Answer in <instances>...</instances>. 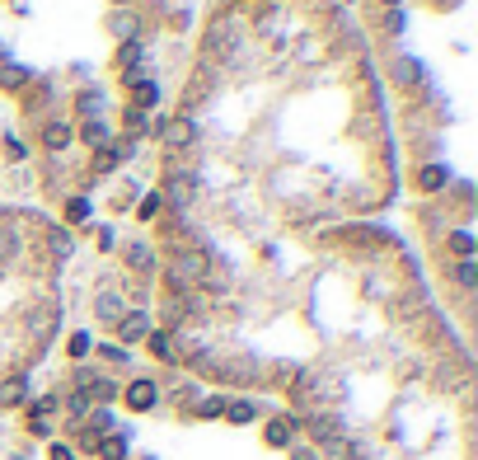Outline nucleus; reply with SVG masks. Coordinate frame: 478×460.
<instances>
[{"label": "nucleus", "instance_id": "31", "mask_svg": "<svg viewBox=\"0 0 478 460\" xmlns=\"http://www.w3.org/2000/svg\"><path fill=\"white\" fill-rule=\"evenodd\" d=\"M160 203H165L160 193H145V198H141V207H136V212H141V221H150V216L160 212Z\"/></svg>", "mask_w": 478, "mask_h": 460}, {"label": "nucleus", "instance_id": "20", "mask_svg": "<svg viewBox=\"0 0 478 460\" xmlns=\"http://www.w3.org/2000/svg\"><path fill=\"white\" fill-rule=\"evenodd\" d=\"M99 451L103 460H127V437H99Z\"/></svg>", "mask_w": 478, "mask_h": 460}, {"label": "nucleus", "instance_id": "40", "mask_svg": "<svg viewBox=\"0 0 478 460\" xmlns=\"http://www.w3.org/2000/svg\"><path fill=\"white\" fill-rule=\"evenodd\" d=\"M52 460H76V451H71V446H61V441H56V446H52Z\"/></svg>", "mask_w": 478, "mask_h": 460}, {"label": "nucleus", "instance_id": "14", "mask_svg": "<svg viewBox=\"0 0 478 460\" xmlns=\"http://www.w3.org/2000/svg\"><path fill=\"white\" fill-rule=\"evenodd\" d=\"M24 85H28V66L5 61V66H0V90H24Z\"/></svg>", "mask_w": 478, "mask_h": 460}, {"label": "nucleus", "instance_id": "25", "mask_svg": "<svg viewBox=\"0 0 478 460\" xmlns=\"http://www.w3.org/2000/svg\"><path fill=\"white\" fill-rule=\"evenodd\" d=\"M118 56H123V66H127V71H136V66H141V56H145V47L132 38V43H123V52H118Z\"/></svg>", "mask_w": 478, "mask_h": 460}, {"label": "nucleus", "instance_id": "19", "mask_svg": "<svg viewBox=\"0 0 478 460\" xmlns=\"http://www.w3.org/2000/svg\"><path fill=\"white\" fill-rule=\"evenodd\" d=\"M108 24H113V34L123 38V43H132V38H136V14H132V10H118Z\"/></svg>", "mask_w": 478, "mask_h": 460}, {"label": "nucleus", "instance_id": "2", "mask_svg": "<svg viewBox=\"0 0 478 460\" xmlns=\"http://www.w3.org/2000/svg\"><path fill=\"white\" fill-rule=\"evenodd\" d=\"M202 52L230 61V56L239 52V24H234V19H216L212 29H207V38H202Z\"/></svg>", "mask_w": 478, "mask_h": 460}, {"label": "nucleus", "instance_id": "28", "mask_svg": "<svg viewBox=\"0 0 478 460\" xmlns=\"http://www.w3.org/2000/svg\"><path fill=\"white\" fill-rule=\"evenodd\" d=\"M474 277H478L474 258H459V268H455V282H459V287H474Z\"/></svg>", "mask_w": 478, "mask_h": 460}, {"label": "nucleus", "instance_id": "30", "mask_svg": "<svg viewBox=\"0 0 478 460\" xmlns=\"http://www.w3.org/2000/svg\"><path fill=\"white\" fill-rule=\"evenodd\" d=\"M47 245H52V258H66L71 254V235H61V230H52V235H47Z\"/></svg>", "mask_w": 478, "mask_h": 460}, {"label": "nucleus", "instance_id": "37", "mask_svg": "<svg viewBox=\"0 0 478 460\" xmlns=\"http://www.w3.org/2000/svg\"><path fill=\"white\" fill-rule=\"evenodd\" d=\"M47 414H56V394H43L33 404V418H47Z\"/></svg>", "mask_w": 478, "mask_h": 460}, {"label": "nucleus", "instance_id": "15", "mask_svg": "<svg viewBox=\"0 0 478 460\" xmlns=\"http://www.w3.org/2000/svg\"><path fill=\"white\" fill-rule=\"evenodd\" d=\"M145 343H150V352H155L160 362H174V334H165V329H150V334H145Z\"/></svg>", "mask_w": 478, "mask_h": 460}, {"label": "nucleus", "instance_id": "29", "mask_svg": "<svg viewBox=\"0 0 478 460\" xmlns=\"http://www.w3.org/2000/svg\"><path fill=\"white\" fill-rule=\"evenodd\" d=\"M197 414H202V418H221V414H225V399H221V394L202 399V404H197Z\"/></svg>", "mask_w": 478, "mask_h": 460}, {"label": "nucleus", "instance_id": "7", "mask_svg": "<svg viewBox=\"0 0 478 460\" xmlns=\"http://www.w3.org/2000/svg\"><path fill=\"white\" fill-rule=\"evenodd\" d=\"M71 136H76V127L61 123V118H52V123L43 127V146H47V150H66V146H71Z\"/></svg>", "mask_w": 478, "mask_h": 460}, {"label": "nucleus", "instance_id": "16", "mask_svg": "<svg viewBox=\"0 0 478 460\" xmlns=\"http://www.w3.org/2000/svg\"><path fill=\"white\" fill-rule=\"evenodd\" d=\"M450 183V174H445L441 165H422V174H417V188L422 193H436V188H445Z\"/></svg>", "mask_w": 478, "mask_h": 460}, {"label": "nucleus", "instance_id": "39", "mask_svg": "<svg viewBox=\"0 0 478 460\" xmlns=\"http://www.w3.org/2000/svg\"><path fill=\"white\" fill-rule=\"evenodd\" d=\"M28 432H33V437H47L52 427H47V418H33V423H28Z\"/></svg>", "mask_w": 478, "mask_h": 460}, {"label": "nucleus", "instance_id": "36", "mask_svg": "<svg viewBox=\"0 0 478 460\" xmlns=\"http://www.w3.org/2000/svg\"><path fill=\"white\" fill-rule=\"evenodd\" d=\"M450 249H455V254H459V258H469V254H474V240H469V235H464V230H459V235H455V240H450Z\"/></svg>", "mask_w": 478, "mask_h": 460}, {"label": "nucleus", "instance_id": "26", "mask_svg": "<svg viewBox=\"0 0 478 460\" xmlns=\"http://www.w3.org/2000/svg\"><path fill=\"white\" fill-rule=\"evenodd\" d=\"M225 414H230V423H254V404H249V399H234V404H225Z\"/></svg>", "mask_w": 478, "mask_h": 460}, {"label": "nucleus", "instance_id": "1", "mask_svg": "<svg viewBox=\"0 0 478 460\" xmlns=\"http://www.w3.org/2000/svg\"><path fill=\"white\" fill-rule=\"evenodd\" d=\"M207 268H212V258L202 254V249H178V254L169 258V268H165V277H169V292H183V296H188L192 287H202Z\"/></svg>", "mask_w": 478, "mask_h": 460}, {"label": "nucleus", "instance_id": "22", "mask_svg": "<svg viewBox=\"0 0 478 460\" xmlns=\"http://www.w3.org/2000/svg\"><path fill=\"white\" fill-rule=\"evenodd\" d=\"M52 329H56V310L47 305V310H38V315H33V338H47Z\"/></svg>", "mask_w": 478, "mask_h": 460}, {"label": "nucleus", "instance_id": "13", "mask_svg": "<svg viewBox=\"0 0 478 460\" xmlns=\"http://www.w3.org/2000/svg\"><path fill=\"white\" fill-rule=\"evenodd\" d=\"M291 432H296V418H272L267 423V446H291Z\"/></svg>", "mask_w": 478, "mask_h": 460}, {"label": "nucleus", "instance_id": "17", "mask_svg": "<svg viewBox=\"0 0 478 460\" xmlns=\"http://www.w3.org/2000/svg\"><path fill=\"white\" fill-rule=\"evenodd\" d=\"M127 263H132L136 272H150V268H155V249H150V245H141V240H136V245L127 249Z\"/></svg>", "mask_w": 478, "mask_h": 460}, {"label": "nucleus", "instance_id": "35", "mask_svg": "<svg viewBox=\"0 0 478 460\" xmlns=\"http://www.w3.org/2000/svg\"><path fill=\"white\" fill-rule=\"evenodd\" d=\"M127 127H132V132H145V127H150V118H145L141 108H127Z\"/></svg>", "mask_w": 478, "mask_h": 460}, {"label": "nucleus", "instance_id": "12", "mask_svg": "<svg viewBox=\"0 0 478 460\" xmlns=\"http://www.w3.org/2000/svg\"><path fill=\"white\" fill-rule=\"evenodd\" d=\"M319 446H323V456H328V460H352V437H347V432H333V437H323Z\"/></svg>", "mask_w": 478, "mask_h": 460}, {"label": "nucleus", "instance_id": "42", "mask_svg": "<svg viewBox=\"0 0 478 460\" xmlns=\"http://www.w3.org/2000/svg\"><path fill=\"white\" fill-rule=\"evenodd\" d=\"M352 460H366V456H352Z\"/></svg>", "mask_w": 478, "mask_h": 460}, {"label": "nucleus", "instance_id": "8", "mask_svg": "<svg viewBox=\"0 0 478 460\" xmlns=\"http://www.w3.org/2000/svg\"><path fill=\"white\" fill-rule=\"evenodd\" d=\"M155 399H160L155 381H132V385H127V404H132V409H150Z\"/></svg>", "mask_w": 478, "mask_h": 460}, {"label": "nucleus", "instance_id": "27", "mask_svg": "<svg viewBox=\"0 0 478 460\" xmlns=\"http://www.w3.org/2000/svg\"><path fill=\"white\" fill-rule=\"evenodd\" d=\"M394 76H399L403 85H417V80H422V66H417V61H399V66H394Z\"/></svg>", "mask_w": 478, "mask_h": 460}, {"label": "nucleus", "instance_id": "3", "mask_svg": "<svg viewBox=\"0 0 478 460\" xmlns=\"http://www.w3.org/2000/svg\"><path fill=\"white\" fill-rule=\"evenodd\" d=\"M192 193H197V179H192V169H174L165 179V198L183 212V207H192Z\"/></svg>", "mask_w": 478, "mask_h": 460}, {"label": "nucleus", "instance_id": "21", "mask_svg": "<svg viewBox=\"0 0 478 460\" xmlns=\"http://www.w3.org/2000/svg\"><path fill=\"white\" fill-rule=\"evenodd\" d=\"M132 94H136V103H132V108H150V103H155L160 99V90H155V85H150V80H141V85H132Z\"/></svg>", "mask_w": 478, "mask_h": 460}, {"label": "nucleus", "instance_id": "24", "mask_svg": "<svg viewBox=\"0 0 478 460\" xmlns=\"http://www.w3.org/2000/svg\"><path fill=\"white\" fill-rule=\"evenodd\" d=\"M66 414H71V418H76V423H80V418H85V414H89V394H80V390H71V394H66Z\"/></svg>", "mask_w": 478, "mask_h": 460}, {"label": "nucleus", "instance_id": "18", "mask_svg": "<svg viewBox=\"0 0 478 460\" xmlns=\"http://www.w3.org/2000/svg\"><path fill=\"white\" fill-rule=\"evenodd\" d=\"M24 394H28V381H24V376H10V381L0 385V404H24Z\"/></svg>", "mask_w": 478, "mask_h": 460}, {"label": "nucleus", "instance_id": "5", "mask_svg": "<svg viewBox=\"0 0 478 460\" xmlns=\"http://www.w3.org/2000/svg\"><path fill=\"white\" fill-rule=\"evenodd\" d=\"M150 315L145 310H123V320H118V334H123V343H141L145 334H150Z\"/></svg>", "mask_w": 478, "mask_h": 460}, {"label": "nucleus", "instance_id": "23", "mask_svg": "<svg viewBox=\"0 0 478 460\" xmlns=\"http://www.w3.org/2000/svg\"><path fill=\"white\" fill-rule=\"evenodd\" d=\"M76 108H80V118H85V123H89V118H99L103 99H99V94H94V90H85V94H80V103H76Z\"/></svg>", "mask_w": 478, "mask_h": 460}, {"label": "nucleus", "instance_id": "34", "mask_svg": "<svg viewBox=\"0 0 478 460\" xmlns=\"http://www.w3.org/2000/svg\"><path fill=\"white\" fill-rule=\"evenodd\" d=\"M89 348H94V338H89V334H76V338H71V357H85Z\"/></svg>", "mask_w": 478, "mask_h": 460}, {"label": "nucleus", "instance_id": "41", "mask_svg": "<svg viewBox=\"0 0 478 460\" xmlns=\"http://www.w3.org/2000/svg\"><path fill=\"white\" fill-rule=\"evenodd\" d=\"M385 5H390V10H399V5H403V0H385Z\"/></svg>", "mask_w": 478, "mask_h": 460}, {"label": "nucleus", "instance_id": "38", "mask_svg": "<svg viewBox=\"0 0 478 460\" xmlns=\"http://www.w3.org/2000/svg\"><path fill=\"white\" fill-rule=\"evenodd\" d=\"M385 29H390V34H403V10H390V14H385Z\"/></svg>", "mask_w": 478, "mask_h": 460}, {"label": "nucleus", "instance_id": "33", "mask_svg": "<svg viewBox=\"0 0 478 460\" xmlns=\"http://www.w3.org/2000/svg\"><path fill=\"white\" fill-rule=\"evenodd\" d=\"M85 216H89V203H85V198L66 203V221H85Z\"/></svg>", "mask_w": 478, "mask_h": 460}, {"label": "nucleus", "instance_id": "9", "mask_svg": "<svg viewBox=\"0 0 478 460\" xmlns=\"http://www.w3.org/2000/svg\"><path fill=\"white\" fill-rule=\"evenodd\" d=\"M94 315H99L103 324H118V320H123V296H118V292H103L99 301H94Z\"/></svg>", "mask_w": 478, "mask_h": 460}, {"label": "nucleus", "instance_id": "10", "mask_svg": "<svg viewBox=\"0 0 478 460\" xmlns=\"http://www.w3.org/2000/svg\"><path fill=\"white\" fill-rule=\"evenodd\" d=\"M89 141V146L94 150H103V146H113V132H108V123H103V118H89L85 123V132H80Z\"/></svg>", "mask_w": 478, "mask_h": 460}, {"label": "nucleus", "instance_id": "6", "mask_svg": "<svg viewBox=\"0 0 478 460\" xmlns=\"http://www.w3.org/2000/svg\"><path fill=\"white\" fill-rule=\"evenodd\" d=\"M188 315H192V305H188V296H183V292H169L165 296V324L169 329L188 324Z\"/></svg>", "mask_w": 478, "mask_h": 460}, {"label": "nucleus", "instance_id": "11", "mask_svg": "<svg viewBox=\"0 0 478 460\" xmlns=\"http://www.w3.org/2000/svg\"><path fill=\"white\" fill-rule=\"evenodd\" d=\"M19 245H24V240H19V225L5 221V225H0V263H10V258L19 254Z\"/></svg>", "mask_w": 478, "mask_h": 460}, {"label": "nucleus", "instance_id": "32", "mask_svg": "<svg viewBox=\"0 0 478 460\" xmlns=\"http://www.w3.org/2000/svg\"><path fill=\"white\" fill-rule=\"evenodd\" d=\"M89 418H94V427H89V432H113V414H108V409H94Z\"/></svg>", "mask_w": 478, "mask_h": 460}, {"label": "nucleus", "instance_id": "4", "mask_svg": "<svg viewBox=\"0 0 478 460\" xmlns=\"http://www.w3.org/2000/svg\"><path fill=\"white\" fill-rule=\"evenodd\" d=\"M192 141H197V123H192L188 113H178V118H169V123H165V146L183 150V146H192Z\"/></svg>", "mask_w": 478, "mask_h": 460}]
</instances>
